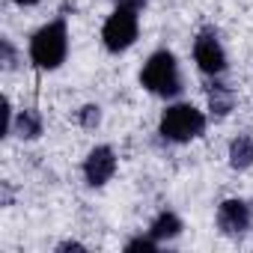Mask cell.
<instances>
[{"label":"cell","mask_w":253,"mask_h":253,"mask_svg":"<svg viewBox=\"0 0 253 253\" xmlns=\"http://www.w3.org/2000/svg\"><path fill=\"white\" fill-rule=\"evenodd\" d=\"M69 54V27L63 18L45 24L42 30H36V36L30 39V60L39 69H57Z\"/></svg>","instance_id":"obj_1"},{"label":"cell","mask_w":253,"mask_h":253,"mask_svg":"<svg viewBox=\"0 0 253 253\" xmlns=\"http://www.w3.org/2000/svg\"><path fill=\"white\" fill-rule=\"evenodd\" d=\"M140 84L152 92V95H161V98H173L182 92V75H179V66H176V57L170 51H155L143 72H140Z\"/></svg>","instance_id":"obj_2"},{"label":"cell","mask_w":253,"mask_h":253,"mask_svg":"<svg viewBox=\"0 0 253 253\" xmlns=\"http://www.w3.org/2000/svg\"><path fill=\"white\" fill-rule=\"evenodd\" d=\"M158 131L164 140H173V143H188L194 137H200L206 131V116L194 107V104H170L164 113H161V125Z\"/></svg>","instance_id":"obj_3"},{"label":"cell","mask_w":253,"mask_h":253,"mask_svg":"<svg viewBox=\"0 0 253 253\" xmlns=\"http://www.w3.org/2000/svg\"><path fill=\"white\" fill-rule=\"evenodd\" d=\"M137 9H128V6H116V12L104 21V30H101V39H104V48L119 54L125 48H131L134 39H137Z\"/></svg>","instance_id":"obj_4"},{"label":"cell","mask_w":253,"mask_h":253,"mask_svg":"<svg viewBox=\"0 0 253 253\" xmlns=\"http://www.w3.org/2000/svg\"><path fill=\"white\" fill-rule=\"evenodd\" d=\"M194 60H197L200 72H206V75H220L226 69V54H223V45H220L214 27H203L197 33V39H194Z\"/></svg>","instance_id":"obj_5"},{"label":"cell","mask_w":253,"mask_h":253,"mask_svg":"<svg viewBox=\"0 0 253 253\" xmlns=\"http://www.w3.org/2000/svg\"><path fill=\"white\" fill-rule=\"evenodd\" d=\"M250 206L244 200H223L217 206V226L223 235H244L250 229Z\"/></svg>","instance_id":"obj_6"},{"label":"cell","mask_w":253,"mask_h":253,"mask_svg":"<svg viewBox=\"0 0 253 253\" xmlns=\"http://www.w3.org/2000/svg\"><path fill=\"white\" fill-rule=\"evenodd\" d=\"M116 173V155L110 146H95L86 161H84V176H86V185L92 188H101L104 182H110V176Z\"/></svg>","instance_id":"obj_7"},{"label":"cell","mask_w":253,"mask_h":253,"mask_svg":"<svg viewBox=\"0 0 253 253\" xmlns=\"http://www.w3.org/2000/svg\"><path fill=\"white\" fill-rule=\"evenodd\" d=\"M232 104H235V92L229 84H220V81L209 84V107L214 116H226L232 110Z\"/></svg>","instance_id":"obj_8"},{"label":"cell","mask_w":253,"mask_h":253,"mask_svg":"<svg viewBox=\"0 0 253 253\" xmlns=\"http://www.w3.org/2000/svg\"><path fill=\"white\" fill-rule=\"evenodd\" d=\"M179 232H182V220H179V214H173V211H161V214L152 220V226H149V235H152L158 244L176 238Z\"/></svg>","instance_id":"obj_9"},{"label":"cell","mask_w":253,"mask_h":253,"mask_svg":"<svg viewBox=\"0 0 253 253\" xmlns=\"http://www.w3.org/2000/svg\"><path fill=\"white\" fill-rule=\"evenodd\" d=\"M229 164L235 170H247L253 167V137L250 134H238L229 143Z\"/></svg>","instance_id":"obj_10"},{"label":"cell","mask_w":253,"mask_h":253,"mask_svg":"<svg viewBox=\"0 0 253 253\" xmlns=\"http://www.w3.org/2000/svg\"><path fill=\"white\" fill-rule=\"evenodd\" d=\"M18 137H24V140H33V137H39L42 134V119H39V113L33 110V107H27V110H21L18 113V119H15V128H12Z\"/></svg>","instance_id":"obj_11"},{"label":"cell","mask_w":253,"mask_h":253,"mask_svg":"<svg viewBox=\"0 0 253 253\" xmlns=\"http://www.w3.org/2000/svg\"><path fill=\"white\" fill-rule=\"evenodd\" d=\"M78 122L84 125V128H95V125L101 122V107H98V104H86V107H81Z\"/></svg>","instance_id":"obj_12"},{"label":"cell","mask_w":253,"mask_h":253,"mask_svg":"<svg viewBox=\"0 0 253 253\" xmlns=\"http://www.w3.org/2000/svg\"><path fill=\"white\" fill-rule=\"evenodd\" d=\"M125 250H146V253H152V250H158V241L152 238V235H140V238H131L128 244H125Z\"/></svg>","instance_id":"obj_13"},{"label":"cell","mask_w":253,"mask_h":253,"mask_svg":"<svg viewBox=\"0 0 253 253\" xmlns=\"http://www.w3.org/2000/svg\"><path fill=\"white\" fill-rule=\"evenodd\" d=\"M116 6H128V9H143L146 0H116Z\"/></svg>","instance_id":"obj_14"},{"label":"cell","mask_w":253,"mask_h":253,"mask_svg":"<svg viewBox=\"0 0 253 253\" xmlns=\"http://www.w3.org/2000/svg\"><path fill=\"white\" fill-rule=\"evenodd\" d=\"M3 57H6V69H12L15 66V51H12L9 42H3Z\"/></svg>","instance_id":"obj_15"},{"label":"cell","mask_w":253,"mask_h":253,"mask_svg":"<svg viewBox=\"0 0 253 253\" xmlns=\"http://www.w3.org/2000/svg\"><path fill=\"white\" fill-rule=\"evenodd\" d=\"M57 250L60 253H66V250H84V244L81 241H63V244H57Z\"/></svg>","instance_id":"obj_16"},{"label":"cell","mask_w":253,"mask_h":253,"mask_svg":"<svg viewBox=\"0 0 253 253\" xmlns=\"http://www.w3.org/2000/svg\"><path fill=\"white\" fill-rule=\"evenodd\" d=\"M12 3H18V6H36L39 0H12Z\"/></svg>","instance_id":"obj_17"}]
</instances>
